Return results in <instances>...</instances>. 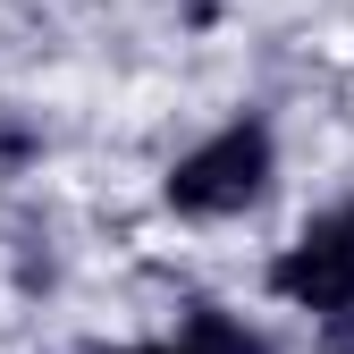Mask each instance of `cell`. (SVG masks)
<instances>
[{"mask_svg":"<svg viewBox=\"0 0 354 354\" xmlns=\"http://www.w3.org/2000/svg\"><path fill=\"white\" fill-rule=\"evenodd\" d=\"M321 354H354V304L321 313Z\"/></svg>","mask_w":354,"mask_h":354,"instance_id":"cell-4","label":"cell"},{"mask_svg":"<svg viewBox=\"0 0 354 354\" xmlns=\"http://www.w3.org/2000/svg\"><path fill=\"white\" fill-rule=\"evenodd\" d=\"M118 354H186V346H118Z\"/></svg>","mask_w":354,"mask_h":354,"instance_id":"cell-6","label":"cell"},{"mask_svg":"<svg viewBox=\"0 0 354 354\" xmlns=\"http://www.w3.org/2000/svg\"><path fill=\"white\" fill-rule=\"evenodd\" d=\"M270 287L287 304H304V313H337V304H354V203L313 219L279 261H270Z\"/></svg>","mask_w":354,"mask_h":354,"instance_id":"cell-2","label":"cell"},{"mask_svg":"<svg viewBox=\"0 0 354 354\" xmlns=\"http://www.w3.org/2000/svg\"><path fill=\"white\" fill-rule=\"evenodd\" d=\"M177 346H186V354H270V337L245 329L236 313H219V304H194L186 329H177Z\"/></svg>","mask_w":354,"mask_h":354,"instance_id":"cell-3","label":"cell"},{"mask_svg":"<svg viewBox=\"0 0 354 354\" xmlns=\"http://www.w3.org/2000/svg\"><path fill=\"white\" fill-rule=\"evenodd\" d=\"M0 152H34V136L26 127H0Z\"/></svg>","mask_w":354,"mask_h":354,"instance_id":"cell-5","label":"cell"},{"mask_svg":"<svg viewBox=\"0 0 354 354\" xmlns=\"http://www.w3.org/2000/svg\"><path fill=\"white\" fill-rule=\"evenodd\" d=\"M270 169H279L270 127L236 118V127H219L211 144H194L186 160L169 169V211H186V219H236V211H253L261 194H270Z\"/></svg>","mask_w":354,"mask_h":354,"instance_id":"cell-1","label":"cell"}]
</instances>
